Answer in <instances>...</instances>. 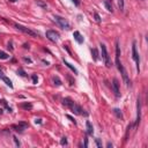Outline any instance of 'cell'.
I'll list each match as a JSON object with an SVG mask.
<instances>
[{"label": "cell", "instance_id": "1", "mask_svg": "<svg viewBox=\"0 0 148 148\" xmlns=\"http://www.w3.org/2000/svg\"><path fill=\"white\" fill-rule=\"evenodd\" d=\"M12 24L15 27V29H17V30L22 31L23 34H26V35H29V36H31V37H39V34H38V32L34 31V30L29 29V28H27V27L21 26V24H19V23H15V22H12Z\"/></svg>", "mask_w": 148, "mask_h": 148}, {"label": "cell", "instance_id": "2", "mask_svg": "<svg viewBox=\"0 0 148 148\" xmlns=\"http://www.w3.org/2000/svg\"><path fill=\"white\" fill-rule=\"evenodd\" d=\"M54 21L58 23V26L60 28H63V29H66V30H69L71 29V26H69L68 21L66 20V19H64L61 16L59 15H54Z\"/></svg>", "mask_w": 148, "mask_h": 148}, {"label": "cell", "instance_id": "3", "mask_svg": "<svg viewBox=\"0 0 148 148\" xmlns=\"http://www.w3.org/2000/svg\"><path fill=\"white\" fill-rule=\"evenodd\" d=\"M101 51H102V58L104 60L105 63V66L106 67H110V58H109V53L106 51V46L104 44H101Z\"/></svg>", "mask_w": 148, "mask_h": 148}, {"label": "cell", "instance_id": "4", "mask_svg": "<svg viewBox=\"0 0 148 148\" xmlns=\"http://www.w3.org/2000/svg\"><path fill=\"white\" fill-rule=\"evenodd\" d=\"M132 58L134 59V61L137 64L138 72H140V58H139V53L137 52V46H135V43L134 42L132 44Z\"/></svg>", "mask_w": 148, "mask_h": 148}, {"label": "cell", "instance_id": "5", "mask_svg": "<svg viewBox=\"0 0 148 148\" xmlns=\"http://www.w3.org/2000/svg\"><path fill=\"white\" fill-rule=\"evenodd\" d=\"M45 36H46L49 41H51L53 43H57L59 41V34L57 31H54V30H48Z\"/></svg>", "mask_w": 148, "mask_h": 148}, {"label": "cell", "instance_id": "6", "mask_svg": "<svg viewBox=\"0 0 148 148\" xmlns=\"http://www.w3.org/2000/svg\"><path fill=\"white\" fill-rule=\"evenodd\" d=\"M69 109L72 110V112L73 113H75V115H85V116H87V113L86 112H83V110L81 109V106H79L76 103H73L72 105L69 106Z\"/></svg>", "mask_w": 148, "mask_h": 148}, {"label": "cell", "instance_id": "7", "mask_svg": "<svg viewBox=\"0 0 148 148\" xmlns=\"http://www.w3.org/2000/svg\"><path fill=\"white\" fill-rule=\"evenodd\" d=\"M112 88H113V91H115V95L117 97H119L120 93H119V83H118V80L117 79H113V81H112Z\"/></svg>", "mask_w": 148, "mask_h": 148}, {"label": "cell", "instance_id": "8", "mask_svg": "<svg viewBox=\"0 0 148 148\" xmlns=\"http://www.w3.org/2000/svg\"><path fill=\"white\" fill-rule=\"evenodd\" d=\"M137 109H138V113H137V122H135V125H138L140 123V119H141V103H140V100L138 98L137 101Z\"/></svg>", "mask_w": 148, "mask_h": 148}, {"label": "cell", "instance_id": "9", "mask_svg": "<svg viewBox=\"0 0 148 148\" xmlns=\"http://www.w3.org/2000/svg\"><path fill=\"white\" fill-rule=\"evenodd\" d=\"M73 36H74V39L76 41V42L81 44V43H83V37L81 36V34L79 31H74L73 32Z\"/></svg>", "mask_w": 148, "mask_h": 148}, {"label": "cell", "instance_id": "10", "mask_svg": "<svg viewBox=\"0 0 148 148\" xmlns=\"http://www.w3.org/2000/svg\"><path fill=\"white\" fill-rule=\"evenodd\" d=\"M86 126H87V133L90 134V135H93V133H94V127H93V125L90 124L89 120L86 122Z\"/></svg>", "mask_w": 148, "mask_h": 148}, {"label": "cell", "instance_id": "11", "mask_svg": "<svg viewBox=\"0 0 148 148\" xmlns=\"http://www.w3.org/2000/svg\"><path fill=\"white\" fill-rule=\"evenodd\" d=\"M22 109H24V110H31L32 109V104L31 103H28V102H24V103H21L20 104Z\"/></svg>", "mask_w": 148, "mask_h": 148}, {"label": "cell", "instance_id": "12", "mask_svg": "<svg viewBox=\"0 0 148 148\" xmlns=\"http://www.w3.org/2000/svg\"><path fill=\"white\" fill-rule=\"evenodd\" d=\"M64 64H65V65H66V66H67V67H68V68L71 69V71H72V72H73L74 74H78V69L75 68V67H74L73 65H71L69 63H67V61H66L65 59H64Z\"/></svg>", "mask_w": 148, "mask_h": 148}, {"label": "cell", "instance_id": "13", "mask_svg": "<svg viewBox=\"0 0 148 148\" xmlns=\"http://www.w3.org/2000/svg\"><path fill=\"white\" fill-rule=\"evenodd\" d=\"M1 80H2V81H4V82H5L6 85L8 86V87H9V88H13V83H12V81H11L9 79H8V78H7L6 75H4V76L1 78Z\"/></svg>", "mask_w": 148, "mask_h": 148}, {"label": "cell", "instance_id": "14", "mask_svg": "<svg viewBox=\"0 0 148 148\" xmlns=\"http://www.w3.org/2000/svg\"><path fill=\"white\" fill-rule=\"evenodd\" d=\"M104 6H105V8L108 9L109 12H113V8H112V5H111L110 0H104Z\"/></svg>", "mask_w": 148, "mask_h": 148}, {"label": "cell", "instance_id": "15", "mask_svg": "<svg viewBox=\"0 0 148 148\" xmlns=\"http://www.w3.org/2000/svg\"><path fill=\"white\" fill-rule=\"evenodd\" d=\"M63 103H64V105H66V106H71L72 105V104H73L74 102L72 100H71V98H69V97H66V98H64V101H63Z\"/></svg>", "mask_w": 148, "mask_h": 148}, {"label": "cell", "instance_id": "16", "mask_svg": "<svg viewBox=\"0 0 148 148\" xmlns=\"http://www.w3.org/2000/svg\"><path fill=\"white\" fill-rule=\"evenodd\" d=\"M12 128H14L16 132H23V131L26 130V128H23L20 124H19V125H12Z\"/></svg>", "mask_w": 148, "mask_h": 148}, {"label": "cell", "instance_id": "17", "mask_svg": "<svg viewBox=\"0 0 148 148\" xmlns=\"http://www.w3.org/2000/svg\"><path fill=\"white\" fill-rule=\"evenodd\" d=\"M52 80H53V82H54V85L58 86V87H59V86H61V83H63V82H61V80L59 79L58 76H53Z\"/></svg>", "mask_w": 148, "mask_h": 148}, {"label": "cell", "instance_id": "18", "mask_svg": "<svg viewBox=\"0 0 148 148\" xmlns=\"http://www.w3.org/2000/svg\"><path fill=\"white\" fill-rule=\"evenodd\" d=\"M113 113H115V115H116L118 118L123 119V113H122V111L119 110V109H113Z\"/></svg>", "mask_w": 148, "mask_h": 148}, {"label": "cell", "instance_id": "19", "mask_svg": "<svg viewBox=\"0 0 148 148\" xmlns=\"http://www.w3.org/2000/svg\"><path fill=\"white\" fill-rule=\"evenodd\" d=\"M91 53H93V59L96 61V60L98 59V52H97V50H96V49H93V50H91Z\"/></svg>", "mask_w": 148, "mask_h": 148}, {"label": "cell", "instance_id": "20", "mask_svg": "<svg viewBox=\"0 0 148 148\" xmlns=\"http://www.w3.org/2000/svg\"><path fill=\"white\" fill-rule=\"evenodd\" d=\"M8 58H9V56L7 53L4 52V51H0V59H4L5 60V59H8Z\"/></svg>", "mask_w": 148, "mask_h": 148}, {"label": "cell", "instance_id": "21", "mask_svg": "<svg viewBox=\"0 0 148 148\" xmlns=\"http://www.w3.org/2000/svg\"><path fill=\"white\" fill-rule=\"evenodd\" d=\"M118 1V6H119V8H120V11H124V0H117Z\"/></svg>", "mask_w": 148, "mask_h": 148}, {"label": "cell", "instance_id": "22", "mask_svg": "<svg viewBox=\"0 0 148 148\" xmlns=\"http://www.w3.org/2000/svg\"><path fill=\"white\" fill-rule=\"evenodd\" d=\"M31 79H32V83H35V85H37V82H38V76H37L36 74H32Z\"/></svg>", "mask_w": 148, "mask_h": 148}, {"label": "cell", "instance_id": "23", "mask_svg": "<svg viewBox=\"0 0 148 148\" xmlns=\"http://www.w3.org/2000/svg\"><path fill=\"white\" fill-rule=\"evenodd\" d=\"M17 73L20 74L21 76H27L26 72H24V71H23V69H22V68H19V69H17Z\"/></svg>", "mask_w": 148, "mask_h": 148}, {"label": "cell", "instance_id": "24", "mask_svg": "<svg viewBox=\"0 0 148 148\" xmlns=\"http://www.w3.org/2000/svg\"><path fill=\"white\" fill-rule=\"evenodd\" d=\"M60 143H61V145H65V146H66V145H67V139H66V138H61V140H60Z\"/></svg>", "mask_w": 148, "mask_h": 148}, {"label": "cell", "instance_id": "25", "mask_svg": "<svg viewBox=\"0 0 148 148\" xmlns=\"http://www.w3.org/2000/svg\"><path fill=\"white\" fill-rule=\"evenodd\" d=\"M94 17H95V21L96 22H100L101 21V17H100V15H98L97 13H95V14H94Z\"/></svg>", "mask_w": 148, "mask_h": 148}, {"label": "cell", "instance_id": "26", "mask_svg": "<svg viewBox=\"0 0 148 148\" xmlns=\"http://www.w3.org/2000/svg\"><path fill=\"white\" fill-rule=\"evenodd\" d=\"M95 141H96V145H97V147H98V148H102V142H101L100 139H96Z\"/></svg>", "mask_w": 148, "mask_h": 148}, {"label": "cell", "instance_id": "27", "mask_svg": "<svg viewBox=\"0 0 148 148\" xmlns=\"http://www.w3.org/2000/svg\"><path fill=\"white\" fill-rule=\"evenodd\" d=\"M13 139H14V142H15L16 146H17V147H20V141L17 140V138H16V137H13Z\"/></svg>", "mask_w": 148, "mask_h": 148}, {"label": "cell", "instance_id": "28", "mask_svg": "<svg viewBox=\"0 0 148 148\" xmlns=\"http://www.w3.org/2000/svg\"><path fill=\"white\" fill-rule=\"evenodd\" d=\"M19 124H20V125H21L22 127H23V128H27V127H28V123H24V122H21V123H19Z\"/></svg>", "mask_w": 148, "mask_h": 148}, {"label": "cell", "instance_id": "29", "mask_svg": "<svg viewBox=\"0 0 148 148\" xmlns=\"http://www.w3.org/2000/svg\"><path fill=\"white\" fill-rule=\"evenodd\" d=\"M66 117H67V118H68V119H69V120H71V122H72V123H74V124H76V122L74 120V118H73V117H72V116H69V115H67V116H66Z\"/></svg>", "mask_w": 148, "mask_h": 148}, {"label": "cell", "instance_id": "30", "mask_svg": "<svg viewBox=\"0 0 148 148\" xmlns=\"http://www.w3.org/2000/svg\"><path fill=\"white\" fill-rule=\"evenodd\" d=\"M37 4H38L39 6H42V7H46V5H45V4H43L42 1H39V0H37Z\"/></svg>", "mask_w": 148, "mask_h": 148}, {"label": "cell", "instance_id": "31", "mask_svg": "<svg viewBox=\"0 0 148 148\" xmlns=\"http://www.w3.org/2000/svg\"><path fill=\"white\" fill-rule=\"evenodd\" d=\"M72 1L74 2V5H75V6H79L80 5V0H72Z\"/></svg>", "mask_w": 148, "mask_h": 148}, {"label": "cell", "instance_id": "32", "mask_svg": "<svg viewBox=\"0 0 148 148\" xmlns=\"http://www.w3.org/2000/svg\"><path fill=\"white\" fill-rule=\"evenodd\" d=\"M35 123H36V124H42V119H39V118H36V119H35Z\"/></svg>", "mask_w": 148, "mask_h": 148}, {"label": "cell", "instance_id": "33", "mask_svg": "<svg viewBox=\"0 0 148 148\" xmlns=\"http://www.w3.org/2000/svg\"><path fill=\"white\" fill-rule=\"evenodd\" d=\"M23 60L27 61V63H31V59H29V58H23Z\"/></svg>", "mask_w": 148, "mask_h": 148}, {"label": "cell", "instance_id": "34", "mask_svg": "<svg viewBox=\"0 0 148 148\" xmlns=\"http://www.w3.org/2000/svg\"><path fill=\"white\" fill-rule=\"evenodd\" d=\"M87 146H88V139L85 138V147H87Z\"/></svg>", "mask_w": 148, "mask_h": 148}, {"label": "cell", "instance_id": "35", "mask_svg": "<svg viewBox=\"0 0 148 148\" xmlns=\"http://www.w3.org/2000/svg\"><path fill=\"white\" fill-rule=\"evenodd\" d=\"M106 147H108V148H112V143L108 142V143H106Z\"/></svg>", "mask_w": 148, "mask_h": 148}, {"label": "cell", "instance_id": "36", "mask_svg": "<svg viewBox=\"0 0 148 148\" xmlns=\"http://www.w3.org/2000/svg\"><path fill=\"white\" fill-rule=\"evenodd\" d=\"M2 76H4V73H2V71H1V69H0V79H1V78H2Z\"/></svg>", "mask_w": 148, "mask_h": 148}, {"label": "cell", "instance_id": "37", "mask_svg": "<svg viewBox=\"0 0 148 148\" xmlns=\"http://www.w3.org/2000/svg\"><path fill=\"white\" fill-rule=\"evenodd\" d=\"M23 46H24V49H29V45H28V44H24Z\"/></svg>", "mask_w": 148, "mask_h": 148}, {"label": "cell", "instance_id": "38", "mask_svg": "<svg viewBox=\"0 0 148 148\" xmlns=\"http://www.w3.org/2000/svg\"><path fill=\"white\" fill-rule=\"evenodd\" d=\"M9 1H11V2H15L16 0H9Z\"/></svg>", "mask_w": 148, "mask_h": 148}, {"label": "cell", "instance_id": "39", "mask_svg": "<svg viewBox=\"0 0 148 148\" xmlns=\"http://www.w3.org/2000/svg\"><path fill=\"white\" fill-rule=\"evenodd\" d=\"M1 113H2V109H0V115H1Z\"/></svg>", "mask_w": 148, "mask_h": 148}]
</instances>
